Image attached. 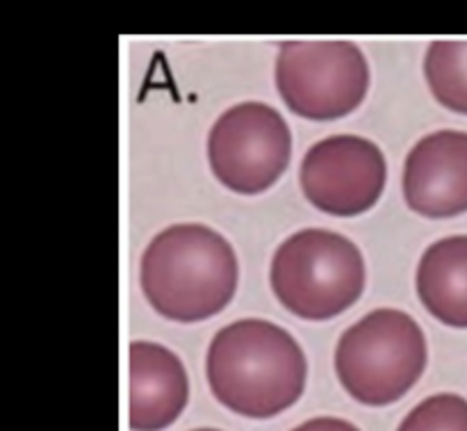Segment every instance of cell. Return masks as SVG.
I'll list each match as a JSON object with an SVG mask.
<instances>
[{
	"mask_svg": "<svg viewBox=\"0 0 467 431\" xmlns=\"http://www.w3.org/2000/svg\"><path fill=\"white\" fill-rule=\"evenodd\" d=\"M205 374L219 405L267 420L299 402L308 363L299 342L267 320H237L213 338Z\"/></svg>",
	"mask_w": 467,
	"mask_h": 431,
	"instance_id": "obj_1",
	"label": "cell"
},
{
	"mask_svg": "<svg viewBox=\"0 0 467 431\" xmlns=\"http://www.w3.org/2000/svg\"><path fill=\"white\" fill-rule=\"evenodd\" d=\"M237 256L231 242L203 224H176L150 240L141 256L146 301L173 322H201L235 297Z\"/></svg>",
	"mask_w": 467,
	"mask_h": 431,
	"instance_id": "obj_2",
	"label": "cell"
},
{
	"mask_svg": "<svg viewBox=\"0 0 467 431\" xmlns=\"http://www.w3.org/2000/svg\"><path fill=\"white\" fill-rule=\"evenodd\" d=\"M269 281L283 309L301 320H331L365 290V260L349 237L327 228H304L276 249Z\"/></svg>",
	"mask_w": 467,
	"mask_h": 431,
	"instance_id": "obj_3",
	"label": "cell"
},
{
	"mask_svg": "<svg viewBox=\"0 0 467 431\" xmlns=\"http://www.w3.org/2000/svg\"><path fill=\"white\" fill-rule=\"evenodd\" d=\"M427 368V341L420 324L397 309H379L342 333L336 374L365 406L400 402Z\"/></svg>",
	"mask_w": 467,
	"mask_h": 431,
	"instance_id": "obj_4",
	"label": "cell"
},
{
	"mask_svg": "<svg viewBox=\"0 0 467 431\" xmlns=\"http://www.w3.org/2000/svg\"><path fill=\"white\" fill-rule=\"evenodd\" d=\"M276 87L287 108L304 119L331 121L354 112L369 89V67L351 41H283Z\"/></svg>",
	"mask_w": 467,
	"mask_h": 431,
	"instance_id": "obj_5",
	"label": "cell"
},
{
	"mask_svg": "<svg viewBox=\"0 0 467 431\" xmlns=\"http://www.w3.org/2000/svg\"><path fill=\"white\" fill-rule=\"evenodd\" d=\"M292 135L285 119L267 103L228 108L208 135V160L222 185L237 194H260L285 173Z\"/></svg>",
	"mask_w": 467,
	"mask_h": 431,
	"instance_id": "obj_6",
	"label": "cell"
},
{
	"mask_svg": "<svg viewBox=\"0 0 467 431\" xmlns=\"http://www.w3.org/2000/svg\"><path fill=\"white\" fill-rule=\"evenodd\" d=\"M299 178L315 208L336 217H356L377 205L386 190V155L365 137H327L304 155Z\"/></svg>",
	"mask_w": 467,
	"mask_h": 431,
	"instance_id": "obj_7",
	"label": "cell"
},
{
	"mask_svg": "<svg viewBox=\"0 0 467 431\" xmlns=\"http://www.w3.org/2000/svg\"><path fill=\"white\" fill-rule=\"evenodd\" d=\"M404 199L429 219L467 210V132L438 131L422 137L406 155Z\"/></svg>",
	"mask_w": 467,
	"mask_h": 431,
	"instance_id": "obj_8",
	"label": "cell"
},
{
	"mask_svg": "<svg viewBox=\"0 0 467 431\" xmlns=\"http://www.w3.org/2000/svg\"><path fill=\"white\" fill-rule=\"evenodd\" d=\"M190 384L181 359L149 341L130 345V429L162 431L187 406Z\"/></svg>",
	"mask_w": 467,
	"mask_h": 431,
	"instance_id": "obj_9",
	"label": "cell"
},
{
	"mask_svg": "<svg viewBox=\"0 0 467 431\" xmlns=\"http://www.w3.org/2000/svg\"><path fill=\"white\" fill-rule=\"evenodd\" d=\"M420 301L424 309L454 329H467V236L433 242L418 265Z\"/></svg>",
	"mask_w": 467,
	"mask_h": 431,
	"instance_id": "obj_10",
	"label": "cell"
},
{
	"mask_svg": "<svg viewBox=\"0 0 467 431\" xmlns=\"http://www.w3.org/2000/svg\"><path fill=\"white\" fill-rule=\"evenodd\" d=\"M424 76L441 105L467 114V39H441L424 55Z\"/></svg>",
	"mask_w": 467,
	"mask_h": 431,
	"instance_id": "obj_11",
	"label": "cell"
},
{
	"mask_svg": "<svg viewBox=\"0 0 467 431\" xmlns=\"http://www.w3.org/2000/svg\"><path fill=\"white\" fill-rule=\"evenodd\" d=\"M397 431H467V400L454 393L427 397Z\"/></svg>",
	"mask_w": 467,
	"mask_h": 431,
	"instance_id": "obj_12",
	"label": "cell"
},
{
	"mask_svg": "<svg viewBox=\"0 0 467 431\" xmlns=\"http://www.w3.org/2000/svg\"><path fill=\"white\" fill-rule=\"evenodd\" d=\"M292 431H360V429L342 418H313Z\"/></svg>",
	"mask_w": 467,
	"mask_h": 431,
	"instance_id": "obj_13",
	"label": "cell"
},
{
	"mask_svg": "<svg viewBox=\"0 0 467 431\" xmlns=\"http://www.w3.org/2000/svg\"><path fill=\"white\" fill-rule=\"evenodd\" d=\"M194 431H219V429H194Z\"/></svg>",
	"mask_w": 467,
	"mask_h": 431,
	"instance_id": "obj_14",
	"label": "cell"
}]
</instances>
